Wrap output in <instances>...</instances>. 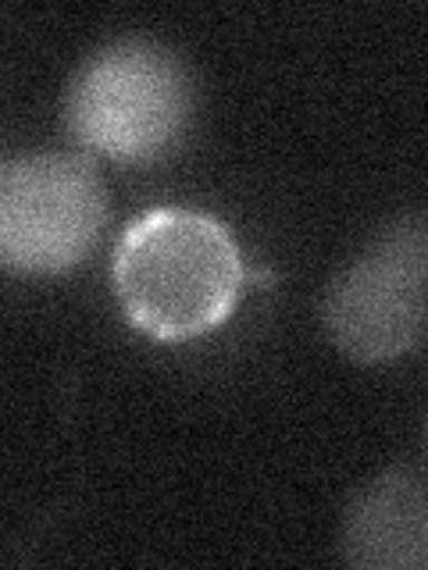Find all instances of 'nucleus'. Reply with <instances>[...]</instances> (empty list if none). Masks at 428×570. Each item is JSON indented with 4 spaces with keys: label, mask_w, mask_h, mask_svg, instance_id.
<instances>
[{
    "label": "nucleus",
    "mask_w": 428,
    "mask_h": 570,
    "mask_svg": "<svg viewBox=\"0 0 428 570\" xmlns=\"http://www.w3.org/2000/svg\"><path fill=\"white\" fill-rule=\"evenodd\" d=\"M246 282L236 236L214 214L150 207L121 228L111 289L125 321L154 343H189L232 317Z\"/></svg>",
    "instance_id": "f257e3e1"
},
{
    "label": "nucleus",
    "mask_w": 428,
    "mask_h": 570,
    "mask_svg": "<svg viewBox=\"0 0 428 570\" xmlns=\"http://www.w3.org/2000/svg\"><path fill=\"white\" fill-rule=\"evenodd\" d=\"M193 104V76L172 47L121 36L82 58L68 79L65 125L86 154L150 165L183 142Z\"/></svg>",
    "instance_id": "f03ea898"
},
{
    "label": "nucleus",
    "mask_w": 428,
    "mask_h": 570,
    "mask_svg": "<svg viewBox=\"0 0 428 570\" xmlns=\"http://www.w3.org/2000/svg\"><path fill=\"white\" fill-rule=\"evenodd\" d=\"M329 343L353 364H392L428 328V218L397 214L329 278L321 293Z\"/></svg>",
    "instance_id": "7ed1b4c3"
},
{
    "label": "nucleus",
    "mask_w": 428,
    "mask_h": 570,
    "mask_svg": "<svg viewBox=\"0 0 428 570\" xmlns=\"http://www.w3.org/2000/svg\"><path fill=\"white\" fill-rule=\"evenodd\" d=\"M107 222V196L86 154L32 150L0 165V261L26 278L79 267Z\"/></svg>",
    "instance_id": "20e7f679"
},
{
    "label": "nucleus",
    "mask_w": 428,
    "mask_h": 570,
    "mask_svg": "<svg viewBox=\"0 0 428 570\" xmlns=\"http://www.w3.org/2000/svg\"><path fill=\"white\" fill-rule=\"evenodd\" d=\"M339 552L361 570H428V489L410 468H386L350 495Z\"/></svg>",
    "instance_id": "39448f33"
}]
</instances>
